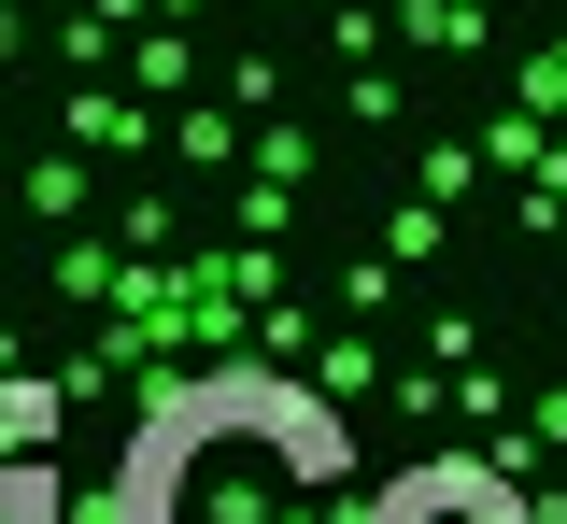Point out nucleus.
<instances>
[{
    "instance_id": "nucleus-1",
    "label": "nucleus",
    "mask_w": 567,
    "mask_h": 524,
    "mask_svg": "<svg viewBox=\"0 0 567 524\" xmlns=\"http://www.w3.org/2000/svg\"><path fill=\"white\" fill-rule=\"evenodd\" d=\"M354 411H327L270 355L142 382L128 440L100 468V524H341L354 511Z\"/></svg>"
},
{
    "instance_id": "nucleus-2",
    "label": "nucleus",
    "mask_w": 567,
    "mask_h": 524,
    "mask_svg": "<svg viewBox=\"0 0 567 524\" xmlns=\"http://www.w3.org/2000/svg\"><path fill=\"white\" fill-rule=\"evenodd\" d=\"M341 524H539V496L496 453H412L398 482H354Z\"/></svg>"
},
{
    "instance_id": "nucleus-3",
    "label": "nucleus",
    "mask_w": 567,
    "mask_h": 524,
    "mask_svg": "<svg viewBox=\"0 0 567 524\" xmlns=\"http://www.w3.org/2000/svg\"><path fill=\"white\" fill-rule=\"evenodd\" d=\"M0 524H58V482L43 468H0Z\"/></svg>"
}]
</instances>
